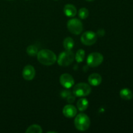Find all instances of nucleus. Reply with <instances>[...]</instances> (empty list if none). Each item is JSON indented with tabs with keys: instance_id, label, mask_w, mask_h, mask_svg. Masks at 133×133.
<instances>
[{
	"instance_id": "nucleus-9",
	"label": "nucleus",
	"mask_w": 133,
	"mask_h": 133,
	"mask_svg": "<svg viewBox=\"0 0 133 133\" xmlns=\"http://www.w3.org/2000/svg\"><path fill=\"white\" fill-rule=\"evenodd\" d=\"M35 70L34 67L31 65H27L23 68L22 75L25 80L31 81L34 79L35 76Z\"/></svg>"
},
{
	"instance_id": "nucleus-17",
	"label": "nucleus",
	"mask_w": 133,
	"mask_h": 133,
	"mask_svg": "<svg viewBox=\"0 0 133 133\" xmlns=\"http://www.w3.org/2000/svg\"><path fill=\"white\" fill-rule=\"evenodd\" d=\"M85 58V52L83 49H80L77 51L76 55H75V58L76 61L79 63L83 62Z\"/></svg>"
},
{
	"instance_id": "nucleus-11",
	"label": "nucleus",
	"mask_w": 133,
	"mask_h": 133,
	"mask_svg": "<svg viewBox=\"0 0 133 133\" xmlns=\"http://www.w3.org/2000/svg\"><path fill=\"white\" fill-rule=\"evenodd\" d=\"M88 83L93 87L99 86L102 82V77L98 74H92L88 77Z\"/></svg>"
},
{
	"instance_id": "nucleus-23",
	"label": "nucleus",
	"mask_w": 133,
	"mask_h": 133,
	"mask_svg": "<svg viewBox=\"0 0 133 133\" xmlns=\"http://www.w3.org/2000/svg\"><path fill=\"white\" fill-rule=\"evenodd\" d=\"M86 1H90H90H94V0H86Z\"/></svg>"
},
{
	"instance_id": "nucleus-4",
	"label": "nucleus",
	"mask_w": 133,
	"mask_h": 133,
	"mask_svg": "<svg viewBox=\"0 0 133 133\" xmlns=\"http://www.w3.org/2000/svg\"><path fill=\"white\" fill-rule=\"evenodd\" d=\"M92 88L89 84L84 83H78L74 87L73 93L77 97H84L90 94Z\"/></svg>"
},
{
	"instance_id": "nucleus-25",
	"label": "nucleus",
	"mask_w": 133,
	"mask_h": 133,
	"mask_svg": "<svg viewBox=\"0 0 133 133\" xmlns=\"http://www.w3.org/2000/svg\"><path fill=\"white\" fill-rule=\"evenodd\" d=\"M55 1H57V0H55Z\"/></svg>"
},
{
	"instance_id": "nucleus-13",
	"label": "nucleus",
	"mask_w": 133,
	"mask_h": 133,
	"mask_svg": "<svg viewBox=\"0 0 133 133\" xmlns=\"http://www.w3.org/2000/svg\"><path fill=\"white\" fill-rule=\"evenodd\" d=\"M88 107V101L85 98H82L79 99L77 103V107L81 112L87 110Z\"/></svg>"
},
{
	"instance_id": "nucleus-2",
	"label": "nucleus",
	"mask_w": 133,
	"mask_h": 133,
	"mask_svg": "<svg viewBox=\"0 0 133 133\" xmlns=\"http://www.w3.org/2000/svg\"><path fill=\"white\" fill-rule=\"evenodd\" d=\"M74 123L77 129L80 131H84L88 129L90 127V119L87 114L80 113L75 117Z\"/></svg>"
},
{
	"instance_id": "nucleus-12",
	"label": "nucleus",
	"mask_w": 133,
	"mask_h": 133,
	"mask_svg": "<svg viewBox=\"0 0 133 133\" xmlns=\"http://www.w3.org/2000/svg\"><path fill=\"white\" fill-rule=\"evenodd\" d=\"M64 12L68 17H74L77 14V9L74 5L67 4L64 7Z\"/></svg>"
},
{
	"instance_id": "nucleus-15",
	"label": "nucleus",
	"mask_w": 133,
	"mask_h": 133,
	"mask_svg": "<svg viewBox=\"0 0 133 133\" xmlns=\"http://www.w3.org/2000/svg\"><path fill=\"white\" fill-rule=\"evenodd\" d=\"M63 45L66 50L70 51L74 46V40L70 37L66 38L63 42Z\"/></svg>"
},
{
	"instance_id": "nucleus-1",
	"label": "nucleus",
	"mask_w": 133,
	"mask_h": 133,
	"mask_svg": "<svg viewBox=\"0 0 133 133\" xmlns=\"http://www.w3.org/2000/svg\"><path fill=\"white\" fill-rule=\"evenodd\" d=\"M37 58L39 62L45 66H51L55 63L57 61L56 55L49 49H42L38 51Z\"/></svg>"
},
{
	"instance_id": "nucleus-6",
	"label": "nucleus",
	"mask_w": 133,
	"mask_h": 133,
	"mask_svg": "<svg viewBox=\"0 0 133 133\" xmlns=\"http://www.w3.org/2000/svg\"><path fill=\"white\" fill-rule=\"evenodd\" d=\"M103 61V56L99 53L94 52L88 56L87 59V64L90 67L95 68L99 66Z\"/></svg>"
},
{
	"instance_id": "nucleus-14",
	"label": "nucleus",
	"mask_w": 133,
	"mask_h": 133,
	"mask_svg": "<svg viewBox=\"0 0 133 133\" xmlns=\"http://www.w3.org/2000/svg\"><path fill=\"white\" fill-rule=\"evenodd\" d=\"M120 97L125 100H129L132 98V93L129 88H123L119 92Z\"/></svg>"
},
{
	"instance_id": "nucleus-19",
	"label": "nucleus",
	"mask_w": 133,
	"mask_h": 133,
	"mask_svg": "<svg viewBox=\"0 0 133 133\" xmlns=\"http://www.w3.org/2000/svg\"><path fill=\"white\" fill-rule=\"evenodd\" d=\"M89 15L88 10L86 8H81L79 11V16L81 19H86Z\"/></svg>"
},
{
	"instance_id": "nucleus-16",
	"label": "nucleus",
	"mask_w": 133,
	"mask_h": 133,
	"mask_svg": "<svg viewBox=\"0 0 133 133\" xmlns=\"http://www.w3.org/2000/svg\"><path fill=\"white\" fill-rule=\"evenodd\" d=\"M27 133H42V129L40 126L38 125H32L29 126L27 128Z\"/></svg>"
},
{
	"instance_id": "nucleus-3",
	"label": "nucleus",
	"mask_w": 133,
	"mask_h": 133,
	"mask_svg": "<svg viewBox=\"0 0 133 133\" xmlns=\"http://www.w3.org/2000/svg\"><path fill=\"white\" fill-rule=\"evenodd\" d=\"M75 55L74 53L70 51L66 50V51L62 52L58 56L57 62L61 66H68L74 61Z\"/></svg>"
},
{
	"instance_id": "nucleus-21",
	"label": "nucleus",
	"mask_w": 133,
	"mask_h": 133,
	"mask_svg": "<svg viewBox=\"0 0 133 133\" xmlns=\"http://www.w3.org/2000/svg\"><path fill=\"white\" fill-rule=\"evenodd\" d=\"M75 96H73L72 94H70V96H68V97L66 98V100L68 101V102L70 103H74V101H75Z\"/></svg>"
},
{
	"instance_id": "nucleus-7",
	"label": "nucleus",
	"mask_w": 133,
	"mask_h": 133,
	"mask_svg": "<svg viewBox=\"0 0 133 133\" xmlns=\"http://www.w3.org/2000/svg\"><path fill=\"white\" fill-rule=\"evenodd\" d=\"M97 35L92 31H87L82 35L81 41L85 45H92L97 42Z\"/></svg>"
},
{
	"instance_id": "nucleus-8",
	"label": "nucleus",
	"mask_w": 133,
	"mask_h": 133,
	"mask_svg": "<svg viewBox=\"0 0 133 133\" xmlns=\"http://www.w3.org/2000/svg\"><path fill=\"white\" fill-rule=\"evenodd\" d=\"M60 83L64 88H70L74 85L75 81L71 75L68 74H64L60 77Z\"/></svg>"
},
{
	"instance_id": "nucleus-18",
	"label": "nucleus",
	"mask_w": 133,
	"mask_h": 133,
	"mask_svg": "<svg viewBox=\"0 0 133 133\" xmlns=\"http://www.w3.org/2000/svg\"><path fill=\"white\" fill-rule=\"evenodd\" d=\"M27 53L29 56L34 57V56L37 55L38 53V49L36 45H31L27 47Z\"/></svg>"
},
{
	"instance_id": "nucleus-22",
	"label": "nucleus",
	"mask_w": 133,
	"mask_h": 133,
	"mask_svg": "<svg viewBox=\"0 0 133 133\" xmlns=\"http://www.w3.org/2000/svg\"><path fill=\"white\" fill-rule=\"evenodd\" d=\"M105 35V31L103 29H99L97 32V35L100 36H102Z\"/></svg>"
},
{
	"instance_id": "nucleus-10",
	"label": "nucleus",
	"mask_w": 133,
	"mask_h": 133,
	"mask_svg": "<svg viewBox=\"0 0 133 133\" xmlns=\"http://www.w3.org/2000/svg\"><path fill=\"white\" fill-rule=\"evenodd\" d=\"M63 114L65 117L68 118H71L75 117L77 115V109L71 105H67L64 107L63 110H62Z\"/></svg>"
},
{
	"instance_id": "nucleus-20",
	"label": "nucleus",
	"mask_w": 133,
	"mask_h": 133,
	"mask_svg": "<svg viewBox=\"0 0 133 133\" xmlns=\"http://www.w3.org/2000/svg\"><path fill=\"white\" fill-rule=\"evenodd\" d=\"M70 94H71V93L70 92V91L68 90H63L61 94V96L62 98L66 99Z\"/></svg>"
},
{
	"instance_id": "nucleus-24",
	"label": "nucleus",
	"mask_w": 133,
	"mask_h": 133,
	"mask_svg": "<svg viewBox=\"0 0 133 133\" xmlns=\"http://www.w3.org/2000/svg\"><path fill=\"white\" fill-rule=\"evenodd\" d=\"M7 1H11V0H7Z\"/></svg>"
},
{
	"instance_id": "nucleus-5",
	"label": "nucleus",
	"mask_w": 133,
	"mask_h": 133,
	"mask_svg": "<svg viewBox=\"0 0 133 133\" xmlns=\"http://www.w3.org/2000/svg\"><path fill=\"white\" fill-rule=\"evenodd\" d=\"M68 29L74 35H79L83 30V23L80 19L73 18L70 19L67 23Z\"/></svg>"
}]
</instances>
